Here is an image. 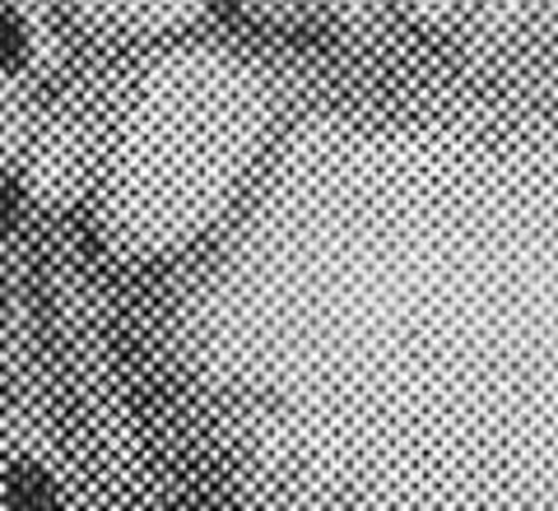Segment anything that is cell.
Segmentation results:
<instances>
[{
  "label": "cell",
  "mask_w": 558,
  "mask_h": 511,
  "mask_svg": "<svg viewBox=\"0 0 558 511\" xmlns=\"http://www.w3.org/2000/svg\"><path fill=\"white\" fill-rule=\"evenodd\" d=\"M5 511H65V498L43 465L20 461L5 474Z\"/></svg>",
  "instance_id": "obj_1"
},
{
  "label": "cell",
  "mask_w": 558,
  "mask_h": 511,
  "mask_svg": "<svg viewBox=\"0 0 558 511\" xmlns=\"http://www.w3.org/2000/svg\"><path fill=\"white\" fill-rule=\"evenodd\" d=\"M24 51H28V38H24L20 14H14L10 5H0V70L20 65V61H24Z\"/></svg>",
  "instance_id": "obj_2"
},
{
  "label": "cell",
  "mask_w": 558,
  "mask_h": 511,
  "mask_svg": "<svg viewBox=\"0 0 558 511\" xmlns=\"http://www.w3.org/2000/svg\"><path fill=\"white\" fill-rule=\"evenodd\" d=\"M0 330H5V289H0Z\"/></svg>",
  "instance_id": "obj_4"
},
{
  "label": "cell",
  "mask_w": 558,
  "mask_h": 511,
  "mask_svg": "<svg viewBox=\"0 0 558 511\" xmlns=\"http://www.w3.org/2000/svg\"><path fill=\"white\" fill-rule=\"evenodd\" d=\"M14 215H20V191L0 182V233H5V228L14 223Z\"/></svg>",
  "instance_id": "obj_3"
}]
</instances>
